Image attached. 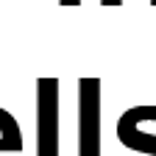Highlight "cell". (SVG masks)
Masks as SVG:
<instances>
[{"label":"cell","mask_w":156,"mask_h":156,"mask_svg":"<svg viewBox=\"0 0 156 156\" xmlns=\"http://www.w3.org/2000/svg\"><path fill=\"white\" fill-rule=\"evenodd\" d=\"M58 78L36 81V156H62L58 151Z\"/></svg>","instance_id":"obj_1"},{"label":"cell","mask_w":156,"mask_h":156,"mask_svg":"<svg viewBox=\"0 0 156 156\" xmlns=\"http://www.w3.org/2000/svg\"><path fill=\"white\" fill-rule=\"evenodd\" d=\"M78 156H101V78L78 81Z\"/></svg>","instance_id":"obj_2"},{"label":"cell","mask_w":156,"mask_h":156,"mask_svg":"<svg viewBox=\"0 0 156 156\" xmlns=\"http://www.w3.org/2000/svg\"><path fill=\"white\" fill-rule=\"evenodd\" d=\"M142 120H156V106H134L128 112L120 114L117 120V136L120 142L131 151H140V153H156V136L140 131Z\"/></svg>","instance_id":"obj_3"},{"label":"cell","mask_w":156,"mask_h":156,"mask_svg":"<svg viewBox=\"0 0 156 156\" xmlns=\"http://www.w3.org/2000/svg\"><path fill=\"white\" fill-rule=\"evenodd\" d=\"M0 151H23V134H20V126L17 120L11 117V112H3V117H0Z\"/></svg>","instance_id":"obj_4"},{"label":"cell","mask_w":156,"mask_h":156,"mask_svg":"<svg viewBox=\"0 0 156 156\" xmlns=\"http://www.w3.org/2000/svg\"><path fill=\"white\" fill-rule=\"evenodd\" d=\"M123 0H101V6H120Z\"/></svg>","instance_id":"obj_5"},{"label":"cell","mask_w":156,"mask_h":156,"mask_svg":"<svg viewBox=\"0 0 156 156\" xmlns=\"http://www.w3.org/2000/svg\"><path fill=\"white\" fill-rule=\"evenodd\" d=\"M58 3H62V6H78L81 0H58Z\"/></svg>","instance_id":"obj_6"},{"label":"cell","mask_w":156,"mask_h":156,"mask_svg":"<svg viewBox=\"0 0 156 156\" xmlns=\"http://www.w3.org/2000/svg\"><path fill=\"white\" fill-rule=\"evenodd\" d=\"M151 6H156V0H151Z\"/></svg>","instance_id":"obj_7"}]
</instances>
